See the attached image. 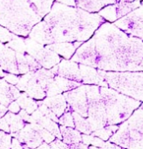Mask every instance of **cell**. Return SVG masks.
Returning a JSON list of instances; mask_svg holds the SVG:
<instances>
[{
    "instance_id": "obj_1",
    "label": "cell",
    "mask_w": 143,
    "mask_h": 149,
    "mask_svg": "<svg viewBox=\"0 0 143 149\" xmlns=\"http://www.w3.org/2000/svg\"><path fill=\"white\" fill-rule=\"evenodd\" d=\"M143 40L131 37L113 23L105 22L76 50L72 61L103 71H140Z\"/></svg>"
},
{
    "instance_id": "obj_2",
    "label": "cell",
    "mask_w": 143,
    "mask_h": 149,
    "mask_svg": "<svg viewBox=\"0 0 143 149\" xmlns=\"http://www.w3.org/2000/svg\"><path fill=\"white\" fill-rule=\"evenodd\" d=\"M48 30L51 44L87 41L105 22L98 13L78 7L53 2L51 11L43 19Z\"/></svg>"
},
{
    "instance_id": "obj_3",
    "label": "cell",
    "mask_w": 143,
    "mask_h": 149,
    "mask_svg": "<svg viewBox=\"0 0 143 149\" xmlns=\"http://www.w3.org/2000/svg\"><path fill=\"white\" fill-rule=\"evenodd\" d=\"M50 0H0V26L26 38L51 11Z\"/></svg>"
},
{
    "instance_id": "obj_4",
    "label": "cell",
    "mask_w": 143,
    "mask_h": 149,
    "mask_svg": "<svg viewBox=\"0 0 143 149\" xmlns=\"http://www.w3.org/2000/svg\"><path fill=\"white\" fill-rule=\"evenodd\" d=\"M100 93L106 110L107 125H120L141 104L108 87H100Z\"/></svg>"
},
{
    "instance_id": "obj_5",
    "label": "cell",
    "mask_w": 143,
    "mask_h": 149,
    "mask_svg": "<svg viewBox=\"0 0 143 149\" xmlns=\"http://www.w3.org/2000/svg\"><path fill=\"white\" fill-rule=\"evenodd\" d=\"M99 73L108 88L143 103V71L112 72L99 70Z\"/></svg>"
},
{
    "instance_id": "obj_6",
    "label": "cell",
    "mask_w": 143,
    "mask_h": 149,
    "mask_svg": "<svg viewBox=\"0 0 143 149\" xmlns=\"http://www.w3.org/2000/svg\"><path fill=\"white\" fill-rule=\"evenodd\" d=\"M108 141L124 149H143V103L119 125Z\"/></svg>"
},
{
    "instance_id": "obj_7",
    "label": "cell",
    "mask_w": 143,
    "mask_h": 149,
    "mask_svg": "<svg viewBox=\"0 0 143 149\" xmlns=\"http://www.w3.org/2000/svg\"><path fill=\"white\" fill-rule=\"evenodd\" d=\"M25 53L31 55L41 67H44L45 68L50 69L54 68L61 61V58L56 53L29 38H25Z\"/></svg>"
},
{
    "instance_id": "obj_8",
    "label": "cell",
    "mask_w": 143,
    "mask_h": 149,
    "mask_svg": "<svg viewBox=\"0 0 143 149\" xmlns=\"http://www.w3.org/2000/svg\"><path fill=\"white\" fill-rule=\"evenodd\" d=\"M126 34L143 40V6L113 23Z\"/></svg>"
},
{
    "instance_id": "obj_9",
    "label": "cell",
    "mask_w": 143,
    "mask_h": 149,
    "mask_svg": "<svg viewBox=\"0 0 143 149\" xmlns=\"http://www.w3.org/2000/svg\"><path fill=\"white\" fill-rule=\"evenodd\" d=\"M139 0H120L114 5L107 6L102 8L98 14L109 23H114L116 20L126 16L136 8L140 6Z\"/></svg>"
},
{
    "instance_id": "obj_10",
    "label": "cell",
    "mask_w": 143,
    "mask_h": 149,
    "mask_svg": "<svg viewBox=\"0 0 143 149\" xmlns=\"http://www.w3.org/2000/svg\"><path fill=\"white\" fill-rule=\"evenodd\" d=\"M17 85L19 91H23L35 99H43L46 96L45 91L37 82L33 72H29L24 74L19 78Z\"/></svg>"
},
{
    "instance_id": "obj_11",
    "label": "cell",
    "mask_w": 143,
    "mask_h": 149,
    "mask_svg": "<svg viewBox=\"0 0 143 149\" xmlns=\"http://www.w3.org/2000/svg\"><path fill=\"white\" fill-rule=\"evenodd\" d=\"M51 70L56 76L61 77L70 81L82 84L79 64L74 61L65 60V59L61 60L60 62Z\"/></svg>"
},
{
    "instance_id": "obj_12",
    "label": "cell",
    "mask_w": 143,
    "mask_h": 149,
    "mask_svg": "<svg viewBox=\"0 0 143 149\" xmlns=\"http://www.w3.org/2000/svg\"><path fill=\"white\" fill-rule=\"evenodd\" d=\"M0 69L9 74H18V63L16 52L0 42Z\"/></svg>"
},
{
    "instance_id": "obj_13",
    "label": "cell",
    "mask_w": 143,
    "mask_h": 149,
    "mask_svg": "<svg viewBox=\"0 0 143 149\" xmlns=\"http://www.w3.org/2000/svg\"><path fill=\"white\" fill-rule=\"evenodd\" d=\"M81 83L85 85H96L99 87H107V84L100 74L99 70L83 64H79Z\"/></svg>"
},
{
    "instance_id": "obj_14",
    "label": "cell",
    "mask_w": 143,
    "mask_h": 149,
    "mask_svg": "<svg viewBox=\"0 0 143 149\" xmlns=\"http://www.w3.org/2000/svg\"><path fill=\"white\" fill-rule=\"evenodd\" d=\"M20 95V91L17 87L0 79V104L7 107Z\"/></svg>"
},
{
    "instance_id": "obj_15",
    "label": "cell",
    "mask_w": 143,
    "mask_h": 149,
    "mask_svg": "<svg viewBox=\"0 0 143 149\" xmlns=\"http://www.w3.org/2000/svg\"><path fill=\"white\" fill-rule=\"evenodd\" d=\"M82 45L81 42H63V43H53L45 46L48 49L56 53L58 56H62L65 60H68L73 57L76 50Z\"/></svg>"
},
{
    "instance_id": "obj_16",
    "label": "cell",
    "mask_w": 143,
    "mask_h": 149,
    "mask_svg": "<svg viewBox=\"0 0 143 149\" xmlns=\"http://www.w3.org/2000/svg\"><path fill=\"white\" fill-rule=\"evenodd\" d=\"M120 0H75L76 6L91 13H98L102 8L114 5Z\"/></svg>"
},
{
    "instance_id": "obj_17",
    "label": "cell",
    "mask_w": 143,
    "mask_h": 149,
    "mask_svg": "<svg viewBox=\"0 0 143 149\" xmlns=\"http://www.w3.org/2000/svg\"><path fill=\"white\" fill-rule=\"evenodd\" d=\"M17 138L19 139V141L26 143L30 148H35L43 142V139L35 131V128L33 129L32 126L30 125H27L23 130H20L19 133L17 135Z\"/></svg>"
},
{
    "instance_id": "obj_18",
    "label": "cell",
    "mask_w": 143,
    "mask_h": 149,
    "mask_svg": "<svg viewBox=\"0 0 143 149\" xmlns=\"http://www.w3.org/2000/svg\"><path fill=\"white\" fill-rule=\"evenodd\" d=\"M43 104H45L49 109H51L52 112L56 115V117L61 116L66 108L65 99L62 95H57L48 97L43 102Z\"/></svg>"
},
{
    "instance_id": "obj_19",
    "label": "cell",
    "mask_w": 143,
    "mask_h": 149,
    "mask_svg": "<svg viewBox=\"0 0 143 149\" xmlns=\"http://www.w3.org/2000/svg\"><path fill=\"white\" fill-rule=\"evenodd\" d=\"M60 130L62 133L63 141L66 144H70V145L77 144L80 143L82 139V136L80 133V132L74 130V128L61 126Z\"/></svg>"
},
{
    "instance_id": "obj_20",
    "label": "cell",
    "mask_w": 143,
    "mask_h": 149,
    "mask_svg": "<svg viewBox=\"0 0 143 149\" xmlns=\"http://www.w3.org/2000/svg\"><path fill=\"white\" fill-rule=\"evenodd\" d=\"M118 128L119 125H107L100 130L94 132L91 135L94 137H97L103 141H106L113 136V134L118 130Z\"/></svg>"
},
{
    "instance_id": "obj_21",
    "label": "cell",
    "mask_w": 143,
    "mask_h": 149,
    "mask_svg": "<svg viewBox=\"0 0 143 149\" xmlns=\"http://www.w3.org/2000/svg\"><path fill=\"white\" fill-rule=\"evenodd\" d=\"M17 103H19V106L25 109L27 114H31L37 108V103L33 101L32 98H30L29 97L25 96V94H22L19 97Z\"/></svg>"
},
{
    "instance_id": "obj_22",
    "label": "cell",
    "mask_w": 143,
    "mask_h": 149,
    "mask_svg": "<svg viewBox=\"0 0 143 149\" xmlns=\"http://www.w3.org/2000/svg\"><path fill=\"white\" fill-rule=\"evenodd\" d=\"M17 35L13 34L6 28H5L3 26H0V42L1 43L7 44L8 42L12 40Z\"/></svg>"
},
{
    "instance_id": "obj_23",
    "label": "cell",
    "mask_w": 143,
    "mask_h": 149,
    "mask_svg": "<svg viewBox=\"0 0 143 149\" xmlns=\"http://www.w3.org/2000/svg\"><path fill=\"white\" fill-rule=\"evenodd\" d=\"M12 148V136L6 132H0V149Z\"/></svg>"
},
{
    "instance_id": "obj_24",
    "label": "cell",
    "mask_w": 143,
    "mask_h": 149,
    "mask_svg": "<svg viewBox=\"0 0 143 149\" xmlns=\"http://www.w3.org/2000/svg\"><path fill=\"white\" fill-rule=\"evenodd\" d=\"M63 114L64 115L59 118V123L63 126H65V127H71V128L75 127L74 118H73L72 113L70 111H66V112H65Z\"/></svg>"
},
{
    "instance_id": "obj_25",
    "label": "cell",
    "mask_w": 143,
    "mask_h": 149,
    "mask_svg": "<svg viewBox=\"0 0 143 149\" xmlns=\"http://www.w3.org/2000/svg\"><path fill=\"white\" fill-rule=\"evenodd\" d=\"M55 2H58L59 4L67 6H73V7H77L75 0H55Z\"/></svg>"
},
{
    "instance_id": "obj_26",
    "label": "cell",
    "mask_w": 143,
    "mask_h": 149,
    "mask_svg": "<svg viewBox=\"0 0 143 149\" xmlns=\"http://www.w3.org/2000/svg\"><path fill=\"white\" fill-rule=\"evenodd\" d=\"M7 112V107L0 104V118H3Z\"/></svg>"
},
{
    "instance_id": "obj_27",
    "label": "cell",
    "mask_w": 143,
    "mask_h": 149,
    "mask_svg": "<svg viewBox=\"0 0 143 149\" xmlns=\"http://www.w3.org/2000/svg\"><path fill=\"white\" fill-rule=\"evenodd\" d=\"M140 71H143V59H142V61H141V62L140 64Z\"/></svg>"
},
{
    "instance_id": "obj_28",
    "label": "cell",
    "mask_w": 143,
    "mask_h": 149,
    "mask_svg": "<svg viewBox=\"0 0 143 149\" xmlns=\"http://www.w3.org/2000/svg\"><path fill=\"white\" fill-rule=\"evenodd\" d=\"M88 149H102V148H100V147H97V146H91L88 147Z\"/></svg>"
},
{
    "instance_id": "obj_29",
    "label": "cell",
    "mask_w": 143,
    "mask_h": 149,
    "mask_svg": "<svg viewBox=\"0 0 143 149\" xmlns=\"http://www.w3.org/2000/svg\"><path fill=\"white\" fill-rule=\"evenodd\" d=\"M140 4H141V5L143 6V0H142V1H140Z\"/></svg>"
},
{
    "instance_id": "obj_30",
    "label": "cell",
    "mask_w": 143,
    "mask_h": 149,
    "mask_svg": "<svg viewBox=\"0 0 143 149\" xmlns=\"http://www.w3.org/2000/svg\"><path fill=\"white\" fill-rule=\"evenodd\" d=\"M50 1H52V2H54V1H55V0H50Z\"/></svg>"
},
{
    "instance_id": "obj_31",
    "label": "cell",
    "mask_w": 143,
    "mask_h": 149,
    "mask_svg": "<svg viewBox=\"0 0 143 149\" xmlns=\"http://www.w3.org/2000/svg\"><path fill=\"white\" fill-rule=\"evenodd\" d=\"M140 1H142V0H140Z\"/></svg>"
},
{
    "instance_id": "obj_32",
    "label": "cell",
    "mask_w": 143,
    "mask_h": 149,
    "mask_svg": "<svg viewBox=\"0 0 143 149\" xmlns=\"http://www.w3.org/2000/svg\"><path fill=\"white\" fill-rule=\"evenodd\" d=\"M139 1H140V0H139Z\"/></svg>"
}]
</instances>
